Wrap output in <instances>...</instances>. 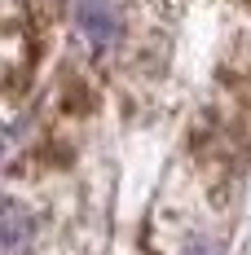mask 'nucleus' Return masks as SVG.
Listing matches in <instances>:
<instances>
[{"label": "nucleus", "instance_id": "7ed1b4c3", "mask_svg": "<svg viewBox=\"0 0 251 255\" xmlns=\"http://www.w3.org/2000/svg\"><path fill=\"white\" fill-rule=\"evenodd\" d=\"M185 255H216V247H212V242H190Z\"/></svg>", "mask_w": 251, "mask_h": 255}, {"label": "nucleus", "instance_id": "f03ea898", "mask_svg": "<svg viewBox=\"0 0 251 255\" xmlns=\"http://www.w3.org/2000/svg\"><path fill=\"white\" fill-rule=\"evenodd\" d=\"M31 229H35V225L26 220V211H22V207H18V203H4V251H9V255H18Z\"/></svg>", "mask_w": 251, "mask_h": 255}, {"label": "nucleus", "instance_id": "f257e3e1", "mask_svg": "<svg viewBox=\"0 0 251 255\" xmlns=\"http://www.w3.org/2000/svg\"><path fill=\"white\" fill-rule=\"evenodd\" d=\"M75 22L84 31V40L97 53H106L119 40V13H115V0H75Z\"/></svg>", "mask_w": 251, "mask_h": 255}]
</instances>
